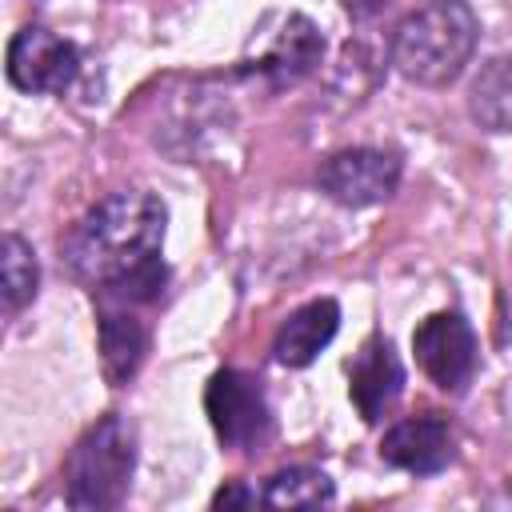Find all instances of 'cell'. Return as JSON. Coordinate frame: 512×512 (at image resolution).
<instances>
[{
  "instance_id": "1",
  "label": "cell",
  "mask_w": 512,
  "mask_h": 512,
  "mask_svg": "<svg viewBox=\"0 0 512 512\" xmlns=\"http://www.w3.org/2000/svg\"><path fill=\"white\" fill-rule=\"evenodd\" d=\"M168 208L144 188H120L96 200L64 236L68 272L112 304H152L164 292L160 260Z\"/></svg>"
},
{
  "instance_id": "2",
  "label": "cell",
  "mask_w": 512,
  "mask_h": 512,
  "mask_svg": "<svg viewBox=\"0 0 512 512\" xmlns=\"http://www.w3.org/2000/svg\"><path fill=\"white\" fill-rule=\"evenodd\" d=\"M480 36V20L464 0H428L424 8L408 12L388 44L392 68L424 88L452 84Z\"/></svg>"
},
{
  "instance_id": "3",
  "label": "cell",
  "mask_w": 512,
  "mask_h": 512,
  "mask_svg": "<svg viewBox=\"0 0 512 512\" xmlns=\"http://www.w3.org/2000/svg\"><path fill=\"white\" fill-rule=\"evenodd\" d=\"M132 468H136V428L120 412L100 416L72 444L64 460V504L76 512L116 508L128 492Z\"/></svg>"
},
{
  "instance_id": "4",
  "label": "cell",
  "mask_w": 512,
  "mask_h": 512,
  "mask_svg": "<svg viewBox=\"0 0 512 512\" xmlns=\"http://www.w3.org/2000/svg\"><path fill=\"white\" fill-rule=\"evenodd\" d=\"M8 80L12 88L28 92V96H60L72 88L76 72H80V52L72 40L28 24L8 40V56H4Z\"/></svg>"
},
{
  "instance_id": "5",
  "label": "cell",
  "mask_w": 512,
  "mask_h": 512,
  "mask_svg": "<svg viewBox=\"0 0 512 512\" xmlns=\"http://www.w3.org/2000/svg\"><path fill=\"white\" fill-rule=\"evenodd\" d=\"M404 160L388 148H340L316 168V184L344 208H368L396 192Z\"/></svg>"
},
{
  "instance_id": "6",
  "label": "cell",
  "mask_w": 512,
  "mask_h": 512,
  "mask_svg": "<svg viewBox=\"0 0 512 512\" xmlns=\"http://www.w3.org/2000/svg\"><path fill=\"white\" fill-rule=\"evenodd\" d=\"M204 412L224 448L252 452L268 436V404L252 376L236 368H220L204 388Z\"/></svg>"
},
{
  "instance_id": "7",
  "label": "cell",
  "mask_w": 512,
  "mask_h": 512,
  "mask_svg": "<svg viewBox=\"0 0 512 512\" xmlns=\"http://www.w3.org/2000/svg\"><path fill=\"white\" fill-rule=\"evenodd\" d=\"M416 364L444 392H464L476 372V336L460 312H432L412 332Z\"/></svg>"
},
{
  "instance_id": "8",
  "label": "cell",
  "mask_w": 512,
  "mask_h": 512,
  "mask_svg": "<svg viewBox=\"0 0 512 512\" xmlns=\"http://www.w3.org/2000/svg\"><path fill=\"white\" fill-rule=\"evenodd\" d=\"M380 456L392 468H404V472H416V476L440 472L452 456L448 420L436 416V412H420V416H408V420L392 424L380 440Z\"/></svg>"
},
{
  "instance_id": "9",
  "label": "cell",
  "mask_w": 512,
  "mask_h": 512,
  "mask_svg": "<svg viewBox=\"0 0 512 512\" xmlns=\"http://www.w3.org/2000/svg\"><path fill=\"white\" fill-rule=\"evenodd\" d=\"M400 388H404V368H400L396 348H392L384 336H372V340L356 352L352 372H348V392H352L356 412H360L368 424H376V420L392 408V400L400 396Z\"/></svg>"
},
{
  "instance_id": "10",
  "label": "cell",
  "mask_w": 512,
  "mask_h": 512,
  "mask_svg": "<svg viewBox=\"0 0 512 512\" xmlns=\"http://www.w3.org/2000/svg\"><path fill=\"white\" fill-rule=\"evenodd\" d=\"M324 56V36L308 16H288L284 28L276 32V40L268 44V52L256 60V72L272 84V88H288L296 80H304L308 72H316Z\"/></svg>"
},
{
  "instance_id": "11",
  "label": "cell",
  "mask_w": 512,
  "mask_h": 512,
  "mask_svg": "<svg viewBox=\"0 0 512 512\" xmlns=\"http://www.w3.org/2000/svg\"><path fill=\"white\" fill-rule=\"evenodd\" d=\"M336 328H340V308H336V300H312V304L296 308V312L280 324V332H276V340H272L276 364H284V368H304V364H312V360L332 344Z\"/></svg>"
},
{
  "instance_id": "12",
  "label": "cell",
  "mask_w": 512,
  "mask_h": 512,
  "mask_svg": "<svg viewBox=\"0 0 512 512\" xmlns=\"http://www.w3.org/2000/svg\"><path fill=\"white\" fill-rule=\"evenodd\" d=\"M148 352V328L128 312V304L100 312V372L112 388L128 384Z\"/></svg>"
},
{
  "instance_id": "13",
  "label": "cell",
  "mask_w": 512,
  "mask_h": 512,
  "mask_svg": "<svg viewBox=\"0 0 512 512\" xmlns=\"http://www.w3.org/2000/svg\"><path fill=\"white\" fill-rule=\"evenodd\" d=\"M468 112L488 132H512V56H492L472 88H468Z\"/></svg>"
},
{
  "instance_id": "14",
  "label": "cell",
  "mask_w": 512,
  "mask_h": 512,
  "mask_svg": "<svg viewBox=\"0 0 512 512\" xmlns=\"http://www.w3.org/2000/svg\"><path fill=\"white\" fill-rule=\"evenodd\" d=\"M260 504H268V508H324V504H332V480L320 468H304V464L280 468L268 480Z\"/></svg>"
},
{
  "instance_id": "15",
  "label": "cell",
  "mask_w": 512,
  "mask_h": 512,
  "mask_svg": "<svg viewBox=\"0 0 512 512\" xmlns=\"http://www.w3.org/2000/svg\"><path fill=\"white\" fill-rule=\"evenodd\" d=\"M0 280H4V316H16L36 296V284H40L36 252L16 232H8L0 244Z\"/></svg>"
},
{
  "instance_id": "16",
  "label": "cell",
  "mask_w": 512,
  "mask_h": 512,
  "mask_svg": "<svg viewBox=\"0 0 512 512\" xmlns=\"http://www.w3.org/2000/svg\"><path fill=\"white\" fill-rule=\"evenodd\" d=\"M212 504H216V508H248V504H256V492H248V488H240V484H228V488H220V492L212 496Z\"/></svg>"
}]
</instances>
